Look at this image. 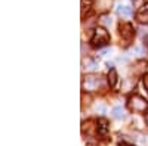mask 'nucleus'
<instances>
[{
    "label": "nucleus",
    "mask_w": 148,
    "mask_h": 146,
    "mask_svg": "<svg viewBox=\"0 0 148 146\" xmlns=\"http://www.w3.org/2000/svg\"><path fill=\"white\" fill-rule=\"evenodd\" d=\"M145 123H147V126H148V114L145 115Z\"/></svg>",
    "instance_id": "2eb2a0df"
},
{
    "label": "nucleus",
    "mask_w": 148,
    "mask_h": 146,
    "mask_svg": "<svg viewBox=\"0 0 148 146\" xmlns=\"http://www.w3.org/2000/svg\"><path fill=\"white\" fill-rule=\"evenodd\" d=\"M117 14L121 15V16H129L132 14V9L129 6H119L117 7Z\"/></svg>",
    "instance_id": "0eeeda50"
},
{
    "label": "nucleus",
    "mask_w": 148,
    "mask_h": 146,
    "mask_svg": "<svg viewBox=\"0 0 148 146\" xmlns=\"http://www.w3.org/2000/svg\"><path fill=\"white\" fill-rule=\"evenodd\" d=\"M104 25H111L113 24V18L111 16H108V15H105V16H102V21H101Z\"/></svg>",
    "instance_id": "1a4fd4ad"
},
{
    "label": "nucleus",
    "mask_w": 148,
    "mask_h": 146,
    "mask_svg": "<svg viewBox=\"0 0 148 146\" xmlns=\"http://www.w3.org/2000/svg\"><path fill=\"white\" fill-rule=\"evenodd\" d=\"M113 117H114V118H123V117H125V115H123L121 106H116V108L113 109Z\"/></svg>",
    "instance_id": "6e6552de"
},
{
    "label": "nucleus",
    "mask_w": 148,
    "mask_h": 146,
    "mask_svg": "<svg viewBox=\"0 0 148 146\" xmlns=\"http://www.w3.org/2000/svg\"><path fill=\"white\" fill-rule=\"evenodd\" d=\"M90 68L92 69H96L98 67H96V62H95V60H90Z\"/></svg>",
    "instance_id": "ddd939ff"
},
{
    "label": "nucleus",
    "mask_w": 148,
    "mask_h": 146,
    "mask_svg": "<svg viewBox=\"0 0 148 146\" xmlns=\"http://www.w3.org/2000/svg\"><path fill=\"white\" fill-rule=\"evenodd\" d=\"M144 41H147V46H148V34H147L145 37H144Z\"/></svg>",
    "instance_id": "4468645a"
},
{
    "label": "nucleus",
    "mask_w": 148,
    "mask_h": 146,
    "mask_svg": "<svg viewBox=\"0 0 148 146\" xmlns=\"http://www.w3.org/2000/svg\"><path fill=\"white\" fill-rule=\"evenodd\" d=\"M108 84L111 87H114L116 84H117V72L114 68H111L110 72H108Z\"/></svg>",
    "instance_id": "423d86ee"
},
{
    "label": "nucleus",
    "mask_w": 148,
    "mask_h": 146,
    "mask_svg": "<svg viewBox=\"0 0 148 146\" xmlns=\"http://www.w3.org/2000/svg\"><path fill=\"white\" fill-rule=\"evenodd\" d=\"M144 86L147 87V90H148V74L144 77Z\"/></svg>",
    "instance_id": "f8f14e48"
},
{
    "label": "nucleus",
    "mask_w": 148,
    "mask_h": 146,
    "mask_svg": "<svg viewBox=\"0 0 148 146\" xmlns=\"http://www.w3.org/2000/svg\"><path fill=\"white\" fill-rule=\"evenodd\" d=\"M136 19H138L141 24H148V5L139 10V14L136 15Z\"/></svg>",
    "instance_id": "39448f33"
},
{
    "label": "nucleus",
    "mask_w": 148,
    "mask_h": 146,
    "mask_svg": "<svg viewBox=\"0 0 148 146\" xmlns=\"http://www.w3.org/2000/svg\"><path fill=\"white\" fill-rule=\"evenodd\" d=\"M120 34L125 40H130L133 37V27L130 24H121L120 25Z\"/></svg>",
    "instance_id": "20e7f679"
},
{
    "label": "nucleus",
    "mask_w": 148,
    "mask_h": 146,
    "mask_svg": "<svg viewBox=\"0 0 148 146\" xmlns=\"http://www.w3.org/2000/svg\"><path fill=\"white\" fill-rule=\"evenodd\" d=\"M98 124H99L101 133H105L107 131V121L105 120H99V121H98Z\"/></svg>",
    "instance_id": "9d476101"
},
{
    "label": "nucleus",
    "mask_w": 148,
    "mask_h": 146,
    "mask_svg": "<svg viewBox=\"0 0 148 146\" xmlns=\"http://www.w3.org/2000/svg\"><path fill=\"white\" fill-rule=\"evenodd\" d=\"M120 146H132V145H126V143H121Z\"/></svg>",
    "instance_id": "dca6fc26"
},
{
    "label": "nucleus",
    "mask_w": 148,
    "mask_h": 146,
    "mask_svg": "<svg viewBox=\"0 0 148 146\" xmlns=\"http://www.w3.org/2000/svg\"><path fill=\"white\" fill-rule=\"evenodd\" d=\"M101 84V80L99 77H95V75H88L84 78V89H88V90H93L96 89L98 86Z\"/></svg>",
    "instance_id": "7ed1b4c3"
},
{
    "label": "nucleus",
    "mask_w": 148,
    "mask_h": 146,
    "mask_svg": "<svg viewBox=\"0 0 148 146\" xmlns=\"http://www.w3.org/2000/svg\"><path fill=\"white\" fill-rule=\"evenodd\" d=\"M148 106L147 101L142 99L141 96H132L129 99V108L132 109V111H136V112H142L145 111V108Z\"/></svg>",
    "instance_id": "f03ea898"
},
{
    "label": "nucleus",
    "mask_w": 148,
    "mask_h": 146,
    "mask_svg": "<svg viewBox=\"0 0 148 146\" xmlns=\"http://www.w3.org/2000/svg\"><path fill=\"white\" fill-rule=\"evenodd\" d=\"M96 111H98V112H102V114H104V112L107 111V108H105V105H98V106H96Z\"/></svg>",
    "instance_id": "9b49d317"
},
{
    "label": "nucleus",
    "mask_w": 148,
    "mask_h": 146,
    "mask_svg": "<svg viewBox=\"0 0 148 146\" xmlns=\"http://www.w3.org/2000/svg\"><path fill=\"white\" fill-rule=\"evenodd\" d=\"M110 41V34L105 31V28H96L95 30V37L92 39L93 47H104Z\"/></svg>",
    "instance_id": "f257e3e1"
}]
</instances>
